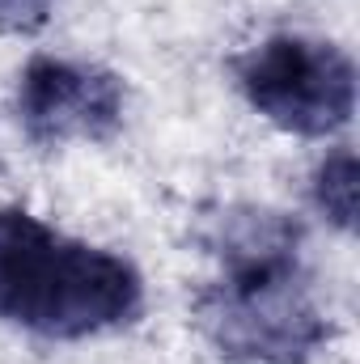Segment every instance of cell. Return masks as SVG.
Wrapping results in <instances>:
<instances>
[{
  "label": "cell",
  "instance_id": "cell-2",
  "mask_svg": "<svg viewBox=\"0 0 360 364\" xmlns=\"http://www.w3.org/2000/svg\"><path fill=\"white\" fill-rule=\"evenodd\" d=\"M144 305L140 272L102 246L77 242L0 208V318L47 339H85L132 322Z\"/></svg>",
  "mask_w": 360,
  "mask_h": 364
},
{
  "label": "cell",
  "instance_id": "cell-1",
  "mask_svg": "<svg viewBox=\"0 0 360 364\" xmlns=\"http://www.w3.org/2000/svg\"><path fill=\"white\" fill-rule=\"evenodd\" d=\"M301 233L288 216L246 208L216 225L212 250L225 275L199 296V326L225 360L305 364L331 326L301 275Z\"/></svg>",
  "mask_w": 360,
  "mask_h": 364
},
{
  "label": "cell",
  "instance_id": "cell-5",
  "mask_svg": "<svg viewBox=\"0 0 360 364\" xmlns=\"http://www.w3.org/2000/svg\"><path fill=\"white\" fill-rule=\"evenodd\" d=\"M314 203L327 212L335 229L356 225V153L352 149L327 153V161L314 174Z\"/></svg>",
  "mask_w": 360,
  "mask_h": 364
},
{
  "label": "cell",
  "instance_id": "cell-6",
  "mask_svg": "<svg viewBox=\"0 0 360 364\" xmlns=\"http://www.w3.org/2000/svg\"><path fill=\"white\" fill-rule=\"evenodd\" d=\"M55 0H0V34H38Z\"/></svg>",
  "mask_w": 360,
  "mask_h": 364
},
{
  "label": "cell",
  "instance_id": "cell-3",
  "mask_svg": "<svg viewBox=\"0 0 360 364\" xmlns=\"http://www.w3.org/2000/svg\"><path fill=\"white\" fill-rule=\"evenodd\" d=\"M246 102L292 136H331L356 110V64L348 51L305 34H275L238 64Z\"/></svg>",
  "mask_w": 360,
  "mask_h": 364
},
{
  "label": "cell",
  "instance_id": "cell-4",
  "mask_svg": "<svg viewBox=\"0 0 360 364\" xmlns=\"http://www.w3.org/2000/svg\"><path fill=\"white\" fill-rule=\"evenodd\" d=\"M123 81L97 64L34 55L17 85V119L43 149L106 140L123 123Z\"/></svg>",
  "mask_w": 360,
  "mask_h": 364
}]
</instances>
